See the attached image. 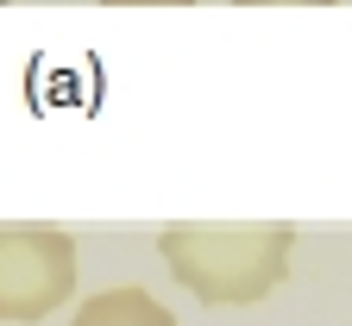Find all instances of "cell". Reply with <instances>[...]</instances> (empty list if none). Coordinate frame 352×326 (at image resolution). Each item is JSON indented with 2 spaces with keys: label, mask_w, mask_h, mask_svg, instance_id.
I'll return each mask as SVG.
<instances>
[{
  "label": "cell",
  "mask_w": 352,
  "mask_h": 326,
  "mask_svg": "<svg viewBox=\"0 0 352 326\" xmlns=\"http://www.w3.org/2000/svg\"><path fill=\"white\" fill-rule=\"evenodd\" d=\"M76 289V239L63 226H0V326L57 314Z\"/></svg>",
  "instance_id": "obj_2"
},
{
  "label": "cell",
  "mask_w": 352,
  "mask_h": 326,
  "mask_svg": "<svg viewBox=\"0 0 352 326\" xmlns=\"http://www.w3.org/2000/svg\"><path fill=\"white\" fill-rule=\"evenodd\" d=\"M69 326H176V314L145 289H107V295H88Z\"/></svg>",
  "instance_id": "obj_3"
},
{
  "label": "cell",
  "mask_w": 352,
  "mask_h": 326,
  "mask_svg": "<svg viewBox=\"0 0 352 326\" xmlns=\"http://www.w3.org/2000/svg\"><path fill=\"white\" fill-rule=\"evenodd\" d=\"M289 245L296 226H164L157 251L170 276L208 307H245L264 301L283 276H289Z\"/></svg>",
  "instance_id": "obj_1"
},
{
  "label": "cell",
  "mask_w": 352,
  "mask_h": 326,
  "mask_svg": "<svg viewBox=\"0 0 352 326\" xmlns=\"http://www.w3.org/2000/svg\"><path fill=\"white\" fill-rule=\"evenodd\" d=\"M107 7H189V0H107Z\"/></svg>",
  "instance_id": "obj_5"
},
{
  "label": "cell",
  "mask_w": 352,
  "mask_h": 326,
  "mask_svg": "<svg viewBox=\"0 0 352 326\" xmlns=\"http://www.w3.org/2000/svg\"><path fill=\"white\" fill-rule=\"evenodd\" d=\"M239 7H333V0H239Z\"/></svg>",
  "instance_id": "obj_4"
}]
</instances>
